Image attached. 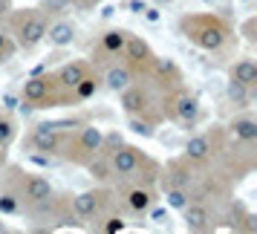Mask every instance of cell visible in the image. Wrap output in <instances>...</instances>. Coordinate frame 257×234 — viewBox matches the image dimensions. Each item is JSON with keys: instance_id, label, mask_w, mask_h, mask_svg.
I'll return each instance as SVG.
<instances>
[{"instance_id": "1", "label": "cell", "mask_w": 257, "mask_h": 234, "mask_svg": "<svg viewBox=\"0 0 257 234\" xmlns=\"http://www.w3.org/2000/svg\"><path fill=\"white\" fill-rule=\"evenodd\" d=\"M176 32L202 52H222L237 41L234 24L217 12H185L176 18Z\"/></svg>"}, {"instance_id": "2", "label": "cell", "mask_w": 257, "mask_h": 234, "mask_svg": "<svg viewBox=\"0 0 257 234\" xmlns=\"http://www.w3.org/2000/svg\"><path fill=\"white\" fill-rule=\"evenodd\" d=\"M110 168H113V185H121V182L159 185V174H162V162H156L151 153L127 142L110 151Z\"/></svg>"}, {"instance_id": "3", "label": "cell", "mask_w": 257, "mask_h": 234, "mask_svg": "<svg viewBox=\"0 0 257 234\" xmlns=\"http://www.w3.org/2000/svg\"><path fill=\"white\" fill-rule=\"evenodd\" d=\"M3 185H9L15 191V197L21 199V211H35L38 205H44L55 188L47 176L26 171L24 165H3Z\"/></svg>"}, {"instance_id": "4", "label": "cell", "mask_w": 257, "mask_h": 234, "mask_svg": "<svg viewBox=\"0 0 257 234\" xmlns=\"http://www.w3.org/2000/svg\"><path fill=\"white\" fill-rule=\"evenodd\" d=\"M3 26L15 38L18 52H35L44 44V35H47V26H49V15L41 12L38 6H24V9H12V12L6 15Z\"/></svg>"}, {"instance_id": "5", "label": "cell", "mask_w": 257, "mask_h": 234, "mask_svg": "<svg viewBox=\"0 0 257 234\" xmlns=\"http://www.w3.org/2000/svg\"><path fill=\"white\" fill-rule=\"evenodd\" d=\"M21 104L24 110H55V107H72V101L58 87L55 72L38 70L21 84Z\"/></svg>"}, {"instance_id": "6", "label": "cell", "mask_w": 257, "mask_h": 234, "mask_svg": "<svg viewBox=\"0 0 257 234\" xmlns=\"http://www.w3.org/2000/svg\"><path fill=\"white\" fill-rule=\"evenodd\" d=\"M159 113H162V122H171L182 130H194L202 119V104L197 93L188 90V84H182V87L159 93Z\"/></svg>"}, {"instance_id": "7", "label": "cell", "mask_w": 257, "mask_h": 234, "mask_svg": "<svg viewBox=\"0 0 257 234\" xmlns=\"http://www.w3.org/2000/svg\"><path fill=\"white\" fill-rule=\"evenodd\" d=\"M225 139H228L225 136V128L222 125H211L208 130H199V133H194L185 142L182 156L191 165H197L199 171L202 168H211V165H217V159H220L222 148H225Z\"/></svg>"}, {"instance_id": "8", "label": "cell", "mask_w": 257, "mask_h": 234, "mask_svg": "<svg viewBox=\"0 0 257 234\" xmlns=\"http://www.w3.org/2000/svg\"><path fill=\"white\" fill-rule=\"evenodd\" d=\"M101 136H104L101 128L81 122L75 130H70V136H67V142H64V148H61L58 156L64 162L75 165V168H84L95 153L101 151Z\"/></svg>"}, {"instance_id": "9", "label": "cell", "mask_w": 257, "mask_h": 234, "mask_svg": "<svg viewBox=\"0 0 257 234\" xmlns=\"http://www.w3.org/2000/svg\"><path fill=\"white\" fill-rule=\"evenodd\" d=\"M70 208L75 214V220L81 222H95L98 217H104L107 211L118 208L116 205V191L110 185H95L90 191H81V194H75L70 197Z\"/></svg>"}, {"instance_id": "10", "label": "cell", "mask_w": 257, "mask_h": 234, "mask_svg": "<svg viewBox=\"0 0 257 234\" xmlns=\"http://www.w3.org/2000/svg\"><path fill=\"white\" fill-rule=\"evenodd\" d=\"M118 104H121V110H124V116H142V119H148V122H153L156 128H159V122H162L159 101H156L153 87L148 81L127 84V87L118 93Z\"/></svg>"}, {"instance_id": "11", "label": "cell", "mask_w": 257, "mask_h": 234, "mask_svg": "<svg viewBox=\"0 0 257 234\" xmlns=\"http://www.w3.org/2000/svg\"><path fill=\"white\" fill-rule=\"evenodd\" d=\"M78 125L81 122H38L29 133V148L44 156H58L70 130H75Z\"/></svg>"}, {"instance_id": "12", "label": "cell", "mask_w": 257, "mask_h": 234, "mask_svg": "<svg viewBox=\"0 0 257 234\" xmlns=\"http://www.w3.org/2000/svg\"><path fill=\"white\" fill-rule=\"evenodd\" d=\"M116 191V205L124 208L130 217H145L151 205L159 202V185H139V182H121L113 188Z\"/></svg>"}, {"instance_id": "13", "label": "cell", "mask_w": 257, "mask_h": 234, "mask_svg": "<svg viewBox=\"0 0 257 234\" xmlns=\"http://www.w3.org/2000/svg\"><path fill=\"white\" fill-rule=\"evenodd\" d=\"M118 61L133 72L136 81H148V72H151L153 61H156V52H153V47L142 35H133V32H130L127 44H124V49H121V58Z\"/></svg>"}, {"instance_id": "14", "label": "cell", "mask_w": 257, "mask_h": 234, "mask_svg": "<svg viewBox=\"0 0 257 234\" xmlns=\"http://www.w3.org/2000/svg\"><path fill=\"white\" fill-rule=\"evenodd\" d=\"M127 29H121V26H110L104 29L98 41L93 44V52H90V64H93L95 70H104L107 64H113V61L121 58V49L127 44Z\"/></svg>"}, {"instance_id": "15", "label": "cell", "mask_w": 257, "mask_h": 234, "mask_svg": "<svg viewBox=\"0 0 257 234\" xmlns=\"http://www.w3.org/2000/svg\"><path fill=\"white\" fill-rule=\"evenodd\" d=\"M220 211L222 205H214V202H205V199H188V205L179 214H182V225L188 231H214L220 225Z\"/></svg>"}, {"instance_id": "16", "label": "cell", "mask_w": 257, "mask_h": 234, "mask_svg": "<svg viewBox=\"0 0 257 234\" xmlns=\"http://www.w3.org/2000/svg\"><path fill=\"white\" fill-rule=\"evenodd\" d=\"M199 176V168L197 165H191L179 153V156H174V159H168V162L162 165V174H159V185L162 188H182V191H191L194 188V182H197Z\"/></svg>"}, {"instance_id": "17", "label": "cell", "mask_w": 257, "mask_h": 234, "mask_svg": "<svg viewBox=\"0 0 257 234\" xmlns=\"http://www.w3.org/2000/svg\"><path fill=\"white\" fill-rule=\"evenodd\" d=\"M148 84L156 87L159 93H165V90L182 87V84H185V75H182V70H179V64H176L174 58H162V55H156L151 72H148Z\"/></svg>"}, {"instance_id": "18", "label": "cell", "mask_w": 257, "mask_h": 234, "mask_svg": "<svg viewBox=\"0 0 257 234\" xmlns=\"http://www.w3.org/2000/svg\"><path fill=\"white\" fill-rule=\"evenodd\" d=\"M220 225L231 228V231H240V234H257V217L245 208L243 202H237V199L225 202V211H220Z\"/></svg>"}, {"instance_id": "19", "label": "cell", "mask_w": 257, "mask_h": 234, "mask_svg": "<svg viewBox=\"0 0 257 234\" xmlns=\"http://www.w3.org/2000/svg\"><path fill=\"white\" fill-rule=\"evenodd\" d=\"M90 70H93V64H90V61H67V64H61L58 70H52V72H55L58 87L70 95V101H72V87L81 81Z\"/></svg>"}, {"instance_id": "20", "label": "cell", "mask_w": 257, "mask_h": 234, "mask_svg": "<svg viewBox=\"0 0 257 234\" xmlns=\"http://www.w3.org/2000/svg\"><path fill=\"white\" fill-rule=\"evenodd\" d=\"M75 32H78V29H75V24H72V21H67L64 15H58V21H49L44 41H49V47L64 49V47H70L72 41H75Z\"/></svg>"}, {"instance_id": "21", "label": "cell", "mask_w": 257, "mask_h": 234, "mask_svg": "<svg viewBox=\"0 0 257 234\" xmlns=\"http://www.w3.org/2000/svg\"><path fill=\"white\" fill-rule=\"evenodd\" d=\"M133 72L121 64V61H113V64H107L104 72H101V87H107L110 93H121L127 84H133Z\"/></svg>"}, {"instance_id": "22", "label": "cell", "mask_w": 257, "mask_h": 234, "mask_svg": "<svg viewBox=\"0 0 257 234\" xmlns=\"http://www.w3.org/2000/svg\"><path fill=\"white\" fill-rule=\"evenodd\" d=\"M84 171L90 174L95 185H113V168H110V153L107 151H98L90 159V162L84 165Z\"/></svg>"}, {"instance_id": "23", "label": "cell", "mask_w": 257, "mask_h": 234, "mask_svg": "<svg viewBox=\"0 0 257 234\" xmlns=\"http://www.w3.org/2000/svg\"><path fill=\"white\" fill-rule=\"evenodd\" d=\"M225 128V136L228 139H257V119L245 110L240 116H234L228 125H222Z\"/></svg>"}, {"instance_id": "24", "label": "cell", "mask_w": 257, "mask_h": 234, "mask_svg": "<svg viewBox=\"0 0 257 234\" xmlns=\"http://www.w3.org/2000/svg\"><path fill=\"white\" fill-rule=\"evenodd\" d=\"M228 78L257 93V61H254V58H240V61H234L231 70H228Z\"/></svg>"}, {"instance_id": "25", "label": "cell", "mask_w": 257, "mask_h": 234, "mask_svg": "<svg viewBox=\"0 0 257 234\" xmlns=\"http://www.w3.org/2000/svg\"><path fill=\"white\" fill-rule=\"evenodd\" d=\"M98 90H101V72H98V70L93 67V70H90V72H87V75L81 78V81L72 87V104L90 101V98H93V95L98 93Z\"/></svg>"}, {"instance_id": "26", "label": "cell", "mask_w": 257, "mask_h": 234, "mask_svg": "<svg viewBox=\"0 0 257 234\" xmlns=\"http://www.w3.org/2000/svg\"><path fill=\"white\" fill-rule=\"evenodd\" d=\"M225 98H228L234 107L248 110V107H251V98H254V90H248V87H243V84H237V81L228 78V84H225Z\"/></svg>"}, {"instance_id": "27", "label": "cell", "mask_w": 257, "mask_h": 234, "mask_svg": "<svg viewBox=\"0 0 257 234\" xmlns=\"http://www.w3.org/2000/svg\"><path fill=\"white\" fill-rule=\"evenodd\" d=\"M95 228L98 231H104V234H118V231H124L127 228V222H124V214L118 208H113V211H107L104 217H98L95 220Z\"/></svg>"}, {"instance_id": "28", "label": "cell", "mask_w": 257, "mask_h": 234, "mask_svg": "<svg viewBox=\"0 0 257 234\" xmlns=\"http://www.w3.org/2000/svg\"><path fill=\"white\" fill-rule=\"evenodd\" d=\"M18 133H21V130H18V122H15L9 113H3V110H0V148H6V151H9L15 142H18Z\"/></svg>"}, {"instance_id": "29", "label": "cell", "mask_w": 257, "mask_h": 234, "mask_svg": "<svg viewBox=\"0 0 257 234\" xmlns=\"http://www.w3.org/2000/svg\"><path fill=\"white\" fill-rule=\"evenodd\" d=\"M15 55H18V44H15V38L9 35V29L0 24V64L12 61Z\"/></svg>"}, {"instance_id": "30", "label": "cell", "mask_w": 257, "mask_h": 234, "mask_svg": "<svg viewBox=\"0 0 257 234\" xmlns=\"http://www.w3.org/2000/svg\"><path fill=\"white\" fill-rule=\"evenodd\" d=\"M162 197H165V202H168L174 211H182L188 205L191 194H188V191H182V188H162Z\"/></svg>"}, {"instance_id": "31", "label": "cell", "mask_w": 257, "mask_h": 234, "mask_svg": "<svg viewBox=\"0 0 257 234\" xmlns=\"http://www.w3.org/2000/svg\"><path fill=\"white\" fill-rule=\"evenodd\" d=\"M0 214H21V199L15 197L9 185L0 188Z\"/></svg>"}, {"instance_id": "32", "label": "cell", "mask_w": 257, "mask_h": 234, "mask_svg": "<svg viewBox=\"0 0 257 234\" xmlns=\"http://www.w3.org/2000/svg\"><path fill=\"white\" fill-rule=\"evenodd\" d=\"M127 128L133 130L136 136H145V139L156 136V125L148 122V119H142V116H127Z\"/></svg>"}, {"instance_id": "33", "label": "cell", "mask_w": 257, "mask_h": 234, "mask_svg": "<svg viewBox=\"0 0 257 234\" xmlns=\"http://www.w3.org/2000/svg\"><path fill=\"white\" fill-rule=\"evenodd\" d=\"M38 9L47 12L49 18H58V15H67L72 9V0H41Z\"/></svg>"}, {"instance_id": "34", "label": "cell", "mask_w": 257, "mask_h": 234, "mask_svg": "<svg viewBox=\"0 0 257 234\" xmlns=\"http://www.w3.org/2000/svg\"><path fill=\"white\" fill-rule=\"evenodd\" d=\"M121 142H124V136H121L118 130H110V133H104V136H101V151H107V153L116 151Z\"/></svg>"}, {"instance_id": "35", "label": "cell", "mask_w": 257, "mask_h": 234, "mask_svg": "<svg viewBox=\"0 0 257 234\" xmlns=\"http://www.w3.org/2000/svg\"><path fill=\"white\" fill-rule=\"evenodd\" d=\"M145 217H151L156 225H165V222H168V211H165V208H156V205H151V211H148Z\"/></svg>"}, {"instance_id": "36", "label": "cell", "mask_w": 257, "mask_h": 234, "mask_svg": "<svg viewBox=\"0 0 257 234\" xmlns=\"http://www.w3.org/2000/svg\"><path fill=\"white\" fill-rule=\"evenodd\" d=\"M254 26H257V18H248V21H245V26H243L245 38H248L251 44H254Z\"/></svg>"}, {"instance_id": "37", "label": "cell", "mask_w": 257, "mask_h": 234, "mask_svg": "<svg viewBox=\"0 0 257 234\" xmlns=\"http://www.w3.org/2000/svg\"><path fill=\"white\" fill-rule=\"evenodd\" d=\"M15 9V0H0V24L6 21V15Z\"/></svg>"}, {"instance_id": "38", "label": "cell", "mask_w": 257, "mask_h": 234, "mask_svg": "<svg viewBox=\"0 0 257 234\" xmlns=\"http://www.w3.org/2000/svg\"><path fill=\"white\" fill-rule=\"evenodd\" d=\"M145 18H148V21H159V12H156V9H145Z\"/></svg>"}, {"instance_id": "39", "label": "cell", "mask_w": 257, "mask_h": 234, "mask_svg": "<svg viewBox=\"0 0 257 234\" xmlns=\"http://www.w3.org/2000/svg\"><path fill=\"white\" fill-rule=\"evenodd\" d=\"M130 9H133V12H145V3H139V0H133V3H130Z\"/></svg>"}, {"instance_id": "40", "label": "cell", "mask_w": 257, "mask_h": 234, "mask_svg": "<svg viewBox=\"0 0 257 234\" xmlns=\"http://www.w3.org/2000/svg\"><path fill=\"white\" fill-rule=\"evenodd\" d=\"M6 153H9L6 148H0V171H3V165H6Z\"/></svg>"}, {"instance_id": "41", "label": "cell", "mask_w": 257, "mask_h": 234, "mask_svg": "<svg viewBox=\"0 0 257 234\" xmlns=\"http://www.w3.org/2000/svg\"><path fill=\"white\" fill-rule=\"evenodd\" d=\"M162 3H174V0H162Z\"/></svg>"}, {"instance_id": "42", "label": "cell", "mask_w": 257, "mask_h": 234, "mask_svg": "<svg viewBox=\"0 0 257 234\" xmlns=\"http://www.w3.org/2000/svg\"><path fill=\"white\" fill-rule=\"evenodd\" d=\"M205 3H214V0H205Z\"/></svg>"}]
</instances>
